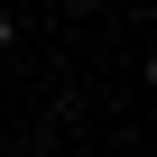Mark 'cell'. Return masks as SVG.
I'll use <instances>...</instances> for the list:
<instances>
[{
    "label": "cell",
    "instance_id": "1",
    "mask_svg": "<svg viewBox=\"0 0 157 157\" xmlns=\"http://www.w3.org/2000/svg\"><path fill=\"white\" fill-rule=\"evenodd\" d=\"M10 37H19V19H10V10H0V46H10Z\"/></svg>",
    "mask_w": 157,
    "mask_h": 157
},
{
    "label": "cell",
    "instance_id": "2",
    "mask_svg": "<svg viewBox=\"0 0 157 157\" xmlns=\"http://www.w3.org/2000/svg\"><path fill=\"white\" fill-rule=\"evenodd\" d=\"M148 93H157V46H148Z\"/></svg>",
    "mask_w": 157,
    "mask_h": 157
},
{
    "label": "cell",
    "instance_id": "3",
    "mask_svg": "<svg viewBox=\"0 0 157 157\" xmlns=\"http://www.w3.org/2000/svg\"><path fill=\"white\" fill-rule=\"evenodd\" d=\"M129 10H157V0H129Z\"/></svg>",
    "mask_w": 157,
    "mask_h": 157
}]
</instances>
